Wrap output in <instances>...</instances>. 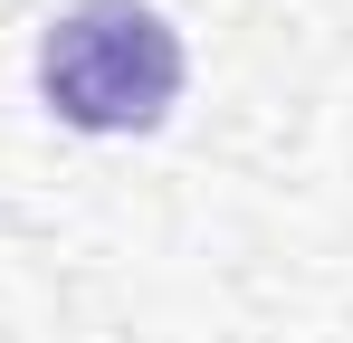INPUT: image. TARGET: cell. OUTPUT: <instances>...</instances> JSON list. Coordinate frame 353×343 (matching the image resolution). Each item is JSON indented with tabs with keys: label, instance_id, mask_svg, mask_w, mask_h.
Here are the masks:
<instances>
[{
	"label": "cell",
	"instance_id": "6da1fadb",
	"mask_svg": "<svg viewBox=\"0 0 353 343\" xmlns=\"http://www.w3.org/2000/svg\"><path fill=\"white\" fill-rule=\"evenodd\" d=\"M39 86L77 134H153L181 96V39L143 0H77L39 39Z\"/></svg>",
	"mask_w": 353,
	"mask_h": 343
}]
</instances>
